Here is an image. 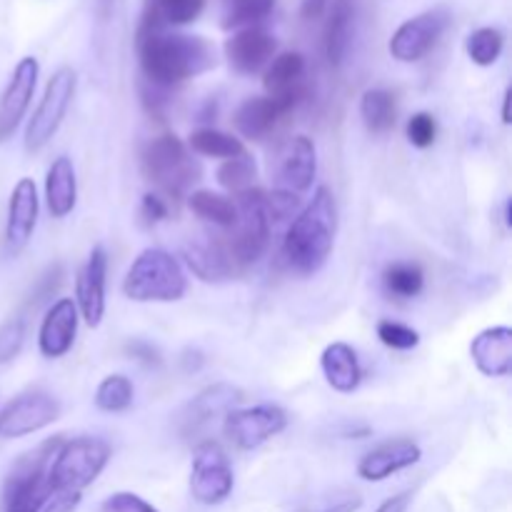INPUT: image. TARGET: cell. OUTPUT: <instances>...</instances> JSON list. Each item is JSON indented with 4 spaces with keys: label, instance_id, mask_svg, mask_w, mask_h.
Listing matches in <instances>:
<instances>
[{
    "label": "cell",
    "instance_id": "obj_1",
    "mask_svg": "<svg viewBox=\"0 0 512 512\" xmlns=\"http://www.w3.org/2000/svg\"><path fill=\"white\" fill-rule=\"evenodd\" d=\"M138 55L150 85L173 88L215 65V50L200 35L138 30Z\"/></svg>",
    "mask_w": 512,
    "mask_h": 512
},
{
    "label": "cell",
    "instance_id": "obj_2",
    "mask_svg": "<svg viewBox=\"0 0 512 512\" xmlns=\"http://www.w3.org/2000/svg\"><path fill=\"white\" fill-rule=\"evenodd\" d=\"M335 225H338V210H335L333 193L328 188H318L308 208L290 223L285 233V263L300 275L318 273L333 253Z\"/></svg>",
    "mask_w": 512,
    "mask_h": 512
},
{
    "label": "cell",
    "instance_id": "obj_3",
    "mask_svg": "<svg viewBox=\"0 0 512 512\" xmlns=\"http://www.w3.org/2000/svg\"><path fill=\"white\" fill-rule=\"evenodd\" d=\"M60 445H63V438L55 435L15 460L5 478L3 512H40L45 508V503L53 498V490L48 485V468Z\"/></svg>",
    "mask_w": 512,
    "mask_h": 512
},
{
    "label": "cell",
    "instance_id": "obj_4",
    "mask_svg": "<svg viewBox=\"0 0 512 512\" xmlns=\"http://www.w3.org/2000/svg\"><path fill=\"white\" fill-rule=\"evenodd\" d=\"M188 290V278L170 253L148 248L133 260L123 280V293L135 303H175Z\"/></svg>",
    "mask_w": 512,
    "mask_h": 512
},
{
    "label": "cell",
    "instance_id": "obj_5",
    "mask_svg": "<svg viewBox=\"0 0 512 512\" xmlns=\"http://www.w3.org/2000/svg\"><path fill=\"white\" fill-rule=\"evenodd\" d=\"M110 460V445L100 438H73L50 460L48 485L55 493H83Z\"/></svg>",
    "mask_w": 512,
    "mask_h": 512
},
{
    "label": "cell",
    "instance_id": "obj_6",
    "mask_svg": "<svg viewBox=\"0 0 512 512\" xmlns=\"http://www.w3.org/2000/svg\"><path fill=\"white\" fill-rule=\"evenodd\" d=\"M140 165L145 178L160 185L168 195H183L200 180V165L190 158L178 135L168 133L150 140L140 155Z\"/></svg>",
    "mask_w": 512,
    "mask_h": 512
},
{
    "label": "cell",
    "instance_id": "obj_7",
    "mask_svg": "<svg viewBox=\"0 0 512 512\" xmlns=\"http://www.w3.org/2000/svg\"><path fill=\"white\" fill-rule=\"evenodd\" d=\"M75 85H78V78H75L73 68L55 70L53 78L48 80L43 98H40L38 108H35L28 128H25V150L28 153L43 150L50 143V138L58 133L60 123H63L65 113L75 98Z\"/></svg>",
    "mask_w": 512,
    "mask_h": 512
},
{
    "label": "cell",
    "instance_id": "obj_8",
    "mask_svg": "<svg viewBox=\"0 0 512 512\" xmlns=\"http://www.w3.org/2000/svg\"><path fill=\"white\" fill-rule=\"evenodd\" d=\"M233 468L228 455L215 443L195 448L193 470H190V493L200 505H220L233 493Z\"/></svg>",
    "mask_w": 512,
    "mask_h": 512
},
{
    "label": "cell",
    "instance_id": "obj_9",
    "mask_svg": "<svg viewBox=\"0 0 512 512\" xmlns=\"http://www.w3.org/2000/svg\"><path fill=\"white\" fill-rule=\"evenodd\" d=\"M288 428V415L278 405H255V408L225 413L223 433L235 448L255 450Z\"/></svg>",
    "mask_w": 512,
    "mask_h": 512
},
{
    "label": "cell",
    "instance_id": "obj_10",
    "mask_svg": "<svg viewBox=\"0 0 512 512\" xmlns=\"http://www.w3.org/2000/svg\"><path fill=\"white\" fill-rule=\"evenodd\" d=\"M60 403L43 390L18 395L0 410V438H25L58 420Z\"/></svg>",
    "mask_w": 512,
    "mask_h": 512
},
{
    "label": "cell",
    "instance_id": "obj_11",
    "mask_svg": "<svg viewBox=\"0 0 512 512\" xmlns=\"http://www.w3.org/2000/svg\"><path fill=\"white\" fill-rule=\"evenodd\" d=\"M450 13L445 8L425 10L415 18L405 20L390 38V55L400 63H415L425 58L438 45L440 35L448 30Z\"/></svg>",
    "mask_w": 512,
    "mask_h": 512
},
{
    "label": "cell",
    "instance_id": "obj_12",
    "mask_svg": "<svg viewBox=\"0 0 512 512\" xmlns=\"http://www.w3.org/2000/svg\"><path fill=\"white\" fill-rule=\"evenodd\" d=\"M38 73V60L30 58V55L15 65L8 88L0 95V143L8 140L20 125V120L25 118V110H28L35 85H38Z\"/></svg>",
    "mask_w": 512,
    "mask_h": 512
},
{
    "label": "cell",
    "instance_id": "obj_13",
    "mask_svg": "<svg viewBox=\"0 0 512 512\" xmlns=\"http://www.w3.org/2000/svg\"><path fill=\"white\" fill-rule=\"evenodd\" d=\"M275 48H278V40L258 25V28H243L233 33V38L225 43V58L235 73L253 75L273 60Z\"/></svg>",
    "mask_w": 512,
    "mask_h": 512
},
{
    "label": "cell",
    "instance_id": "obj_14",
    "mask_svg": "<svg viewBox=\"0 0 512 512\" xmlns=\"http://www.w3.org/2000/svg\"><path fill=\"white\" fill-rule=\"evenodd\" d=\"M78 333V305L70 298H60L45 313L38 333V348L45 358L58 360L70 353Z\"/></svg>",
    "mask_w": 512,
    "mask_h": 512
},
{
    "label": "cell",
    "instance_id": "obj_15",
    "mask_svg": "<svg viewBox=\"0 0 512 512\" xmlns=\"http://www.w3.org/2000/svg\"><path fill=\"white\" fill-rule=\"evenodd\" d=\"M38 223V188L33 178L18 180V185L10 193L8 220H5V248L10 253H18L33 235Z\"/></svg>",
    "mask_w": 512,
    "mask_h": 512
},
{
    "label": "cell",
    "instance_id": "obj_16",
    "mask_svg": "<svg viewBox=\"0 0 512 512\" xmlns=\"http://www.w3.org/2000/svg\"><path fill=\"white\" fill-rule=\"evenodd\" d=\"M303 75H305V58L300 53H280L265 70L263 85L268 90V98H273L285 113L295 108L303 100Z\"/></svg>",
    "mask_w": 512,
    "mask_h": 512
},
{
    "label": "cell",
    "instance_id": "obj_17",
    "mask_svg": "<svg viewBox=\"0 0 512 512\" xmlns=\"http://www.w3.org/2000/svg\"><path fill=\"white\" fill-rule=\"evenodd\" d=\"M423 458V450L413 440H390V443L378 445L375 450H370L363 460L358 463V475L368 483H380V480H388L390 475L400 473L405 468H413L415 463H420Z\"/></svg>",
    "mask_w": 512,
    "mask_h": 512
},
{
    "label": "cell",
    "instance_id": "obj_18",
    "mask_svg": "<svg viewBox=\"0 0 512 512\" xmlns=\"http://www.w3.org/2000/svg\"><path fill=\"white\" fill-rule=\"evenodd\" d=\"M105 278H108V255L103 248H93L88 263L78 275V310L90 328H98L105 315Z\"/></svg>",
    "mask_w": 512,
    "mask_h": 512
},
{
    "label": "cell",
    "instance_id": "obj_19",
    "mask_svg": "<svg viewBox=\"0 0 512 512\" xmlns=\"http://www.w3.org/2000/svg\"><path fill=\"white\" fill-rule=\"evenodd\" d=\"M470 355L483 375L505 378L512 373V330L508 325L483 330L470 343Z\"/></svg>",
    "mask_w": 512,
    "mask_h": 512
},
{
    "label": "cell",
    "instance_id": "obj_20",
    "mask_svg": "<svg viewBox=\"0 0 512 512\" xmlns=\"http://www.w3.org/2000/svg\"><path fill=\"white\" fill-rule=\"evenodd\" d=\"M315 170H318V158H315V145L308 135H298L290 140L288 150L280 160V178L290 185L295 193H305L313 188Z\"/></svg>",
    "mask_w": 512,
    "mask_h": 512
},
{
    "label": "cell",
    "instance_id": "obj_21",
    "mask_svg": "<svg viewBox=\"0 0 512 512\" xmlns=\"http://www.w3.org/2000/svg\"><path fill=\"white\" fill-rule=\"evenodd\" d=\"M45 200L53 218L60 220L73 213L75 200H78V180H75L73 163L65 155L50 163L48 175H45Z\"/></svg>",
    "mask_w": 512,
    "mask_h": 512
},
{
    "label": "cell",
    "instance_id": "obj_22",
    "mask_svg": "<svg viewBox=\"0 0 512 512\" xmlns=\"http://www.w3.org/2000/svg\"><path fill=\"white\" fill-rule=\"evenodd\" d=\"M355 28V0H333L325 25V55L333 68H340L348 58Z\"/></svg>",
    "mask_w": 512,
    "mask_h": 512
},
{
    "label": "cell",
    "instance_id": "obj_23",
    "mask_svg": "<svg viewBox=\"0 0 512 512\" xmlns=\"http://www.w3.org/2000/svg\"><path fill=\"white\" fill-rule=\"evenodd\" d=\"M320 368H323L325 380L338 393H353L360 385L363 370H360L358 355L348 343H333L323 350L320 358Z\"/></svg>",
    "mask_w": 512,
    "mask_h": 512
},
{
    "label": "cell",
    "instance_id": "obj_24",
    "mask_svg": "<svg viewBox=\"0 0 512 512\" xmlns=\"http://www.w3.org/2000/svg\"><path fill=\"white\" fill-rule=\"evenodd\" d=\"M285 113L273 98H248L238 110H235V128L243 138L248 140H263L270 130L275 128Z\"/></svg>",
    "mask_w": 512,
    "mask_h": 512
},
{
    "label": "cell",
    "instance_id": "obj_25",
    "mask_svg": "<svg viewBox=\"0 0 512 512\" xmlns=\"http://www.w3.org/2000/svg\"><path fill=\"white\" fill-rule=\"evenodd\" d=\"M208 0H145L140 30H165V25H188L198 20Z\"/></svg>",
    "mask_w": 512,
    "mask_h": 512
},
{
    "label": "cell",
    "instance_id": "obj_26",
    "mask_svg": "<svg viewBox=\"0 0 512 512\" xmlns=\"http://www.w3.org/2000/svg\"><path fill=\"white\" fill-rule=\"evenodd\" d=\"M240 400H243V393H240L238 388H233V385L220 383L213 385V388H205L203 393L188 405V413H185L183 418L185 430H198L200 425L208 423L215 415L230 413V408H233L235 403H240Z\"/></svg>",
    "mask_w": 512,
    "mask_h": 512
},
{
    "label": "cell",
    "instance_id": "obj_27",
    "mask_svg": "<svg viewBox=\"0 0 512 512\" xmlns=\"http://www.w3.org/2000/svg\"><path fill=\"white\" fill-rule=\"evenodd\" d=\"M185 263L190 265L200 280H223L235 273L233 263H230L228 253L223 250L220 240H210V243H195L185 248Z\"/></svg>",
    "mask_w": 512,
    "mask_h": 512
},
{
    "label": "cell",
    "instance_id": "obj_28",
    "mask_svg": "<svg viewBox=\"0 0 512 512\" xmlns=\"http://www.w3.org/2000/svg\"><path fill=\"white\" fill-rule=\"evenodd\" d=\"M188 208L200 220L218 225L223 230H230L238 223V208H235L233 200L220 193H213V190H193L188 195Z\"/></svg>",
    "mask_w": 512,
    "mask_h": 512
},
{
    "label": "cell",
    "instance_id": "obj_29",
    "mask_svg": "<svg viewBox=\"0 0 512 512\" xmlns=\"http://www.w3.org/2000/svg\"><path fill=\"white\" fill-rule=\"evenodd\" d=\"M360 118H363L365 128L370 133H388L393 130L395 118H398V108H395V95L390 90L373 88L365 90L363 100H360Z\"/></svg>",
    "mask_w": 512,
    "mask_h": 512
},
{
    "label": "cell",
    "instance_id": "obj_30",
    "mask_svg": "<svg viewBox=\"0 0 512 512\" xmlns=\"http://www.w3.org/2000/svg\"><path fill=\"white\" fill-rule=\"evenodd\" d=\"M275 8V0H223V30L258 28Z\"/></svg>",
    "mask_w": 512,
    "mask_h": 512
},
{
    "label": "cell",
    "instance_id": "obj_31",
    "mask_svg": "<svg viewBox=\"0 0 512 512\" xmlns=\"http://www.w3.org/2000/svg\"><path fill=\"white\" fill-rule=\"evenodd\" d=\"M190 148H193L198 155H205V158H220V160H230V158H240V155H245L243 140L215 128L195 130V133L190 135Z\"/></svg>",
    "mask_w": 512,
    "mask_h": 512
},
{
    "label": "cell",
    "instance_id": "obj_32",
    "mask_svg": "<svg viewBox=\"0 0 512 512\" xmlns=\"http://www.w3.org/2000/svg\"><path fill=\"white\" fill-rule=\"evenodd\" d=\"M383 283L385 288H388V293L395 295V298H415V295H420V290H423L425 273L418 263L403 260V263H393L385 268Z\"/></svg>",
    "mask_w": 512,
    "mask_h": 512
},
{
    "label": "cell",
    "instance_id": "obj_33",
    "mask_svg": "<svg viewBox=\"0 0 512 512\" xmlns=\"http://www.w3.org/2000/svg\"><path fill=\"white\" fill-rule=\"evenodd\" d=\"M505 48V35L503 30L498 28H478L468 35V43H465V50H468L470 60L480 68H488V65L498 63V58L503 55Z\"/></svg>",
    "mask_w": 512,
    "mask_h": 512
},
{
    "label": "cell",
    "instance_id": "obj_34",
    "mask_svg": "<svg viewBox=\"0 0 512 512\" xmlns=\"http://www.w3.org/2000/svg\"><path fill=\"white\" fill-rule=\"evenodd\" d=\"M95 405L103 413H123L133 405V383L125 375H108L95 390Z\"/></svg>",
    "mask_w": 512,
    "mask_h": 512
},
{
    "label": "cell",
    "instance_id": "obj_35",
    "mask_svg": "<svg viewBox=\"0 0 512 512\" xmlns=\"http://www.w3.org/2000/svg\"><path fill=\"white\" fill-rule=\"evenodd\" d=\"M255 175H258V168H255L253 160L248 158V153L240 155V158L223 160V165L218 168V183L223 185L230 193H245L255 185Z\"/></svg>",
    "mask_w": 512,
    "mask_h": 512
},
{
    "label": "cell",
    "instance_id": "obj_36",
    "mask_svg": "<svg viewBox=\"0 0 512 512\" xmlns=\"http://www.w3.org/2000/svg\"><path fill=\"white\" fill-rule=\"evenodd\" d=\"M378 338L385 348L393 350H413L420 343L418 330L408 328L403 323H395V320H380L378 323Z\"/></svg>",
    "mask_w": 512,
    "mask_h": 512
},
{
    "label": "cell",
    "instance_id": "obj_37",
    "mask_svg": "<svg viewBox=\"0 0 512 512\" xmlns=\"http://www.w3.org/2000/svg\"><path fill=\"white\" fill-rule=\"evenodd\" d=\"M25 343V320L20 315L8 318L0 325V365L10 363Z\"/></svg>",
    "mask_w": 512,
    "mask_h": 512
},
{
    "label": "cell",
    "instance_id": "obj_38",
    "mask_svg": "<svg viewBox=\"0 0 512 512\" xmlns=\"http://www.w3.org/2000/svg\"><path fill=\"white\" fill-rule=\"evenodd\" d=\"M300 208V198L293 190H273L265 193V213H268L270 223H283V220L293 218Z\"/></svg>",
    "mask_w": 512,
    "mask_h": 512
},
{
    "label": "cell",
    "instance_id": "obj_39",
    "mask_svg": "<svg viewBox=\"0 0 512 512\" xmlns=\"http://www.w3.org/2000/svg\"><path fill=\"white\" fill-rule=\"evenodd\" d=\"M63 280H65L63 265H60V263L50 265V268L43 273V278L35 283L33 293H30V300H28L30 308H38V305H43L45 300L53 298V295L60 290V285H63Z\"/></svg>",
    "mask_w": 512,
    "mask_h": 512
},
{
    "label": "cell",
    "instance_id": "obj_40",
    "mask_svg": "<svg viewBox=\"0 0 512 512\" xmlns=\"http://www.w3.org/2000/svg\"><path fill=\"white\" fill-rule=\"evenodd\" d=\"M438 138V123L430 113H415L413 118L408 120V140L415 145V148L425 150L435 143Z\"/></svg>",
    "mask_w": 512,
    "mask_h": 512
},
{
    "label": "cell",
    "instance_id": "obj_41",
    "mask_svg": "<svg viewBox=\"0 0 512 512\" xmlns=\"http://www.w3.org/2000/svg\"><path fill=\"white\" fill-rule=\"evenodd\" d=\"M100 512H160L158 508L143 500L135 493H113L110 498L103 500Z\"/></svg>",
    "mask_w": 512,
    "mask_h": 512
},
{
    "label": "cell",
    "instance_id": "obj_42",
    "mask_svg": "<svg viewBox=\"0 0 512 512\" xmlns=\"http://www.w3.org/2000/svg\"><path fill=\"white\" fill-rule=\"evenodd\" d=\"M168 205H165V200L160 198V195L155 193H145L143 195V203H140V215L145 218V223L153 225V223H160V220L168 218Z\"/></svg>",
    "mask_w": 512,
    "mask_h": 512
},
{
    "label": "cell",
    "instance_id": "obj_43",
    "mask_svg": "<svg viewBox=\"0 0 512 512\" xmlns=\"http://www.w3.org/2000/svg\"><path fill=\"white\" fill-rule=\"evenodd\" d=\"M80 503V493H55L40 512H73Z\"/></svg>",
    "mask_w": 512,
    "mask_h": 512
},
{
    "label": "cell",
    "instance_id": "obj_44",
    "mask_svg": "<svg viewBox=\"0 0 512 512\" xmlns=\"http://www.w3.org/2000/svg\"><path fill=\"white\" fill-rule=\"evenodd\" d=\"M128 353L133 355V358H138L143 365H150V368H153V365L158 368V365H160L158 350H155L153 345L143 343V340H135V343H130Z\"/></svg>",
    "mask_w": 512,
    "mask_h": 512
},
{
    "label": "cell",
    "instance_id": "obj_45",
    "mask_svg": "<svg viewBox=\"0 0 512 512\" xmlns=\"http://www.w3.org/2000/svg\"><path fill=\"white\" fill-rule=\"evenodd\" d=\"M328 8H330V0H303V5H300V15H303L305 20H315L320 18Z\"/></svg>",
    "mask_w": 512,
    "mask_h": 512
},
{
    "label": "cell",
    "instance_id": "obj_46",
    "mask_svg": "<svg viewBox=\"0 0 512 512\" xmlns=\"http://www.w3.org/2000/svg\"><path fill=\"white\" fill-rule=\"evenodd\" d=\"M410 498H413L410 493H398V495H393V498L385 500V503L380 505V508L375 512H408Z\"/></svg>",
    "mask_w": 512,
    "mask_h": 512
},
{
    "label": "cell",
    "instance_id": "obj_47",
    "mask_svg": "<svg viewBox=\"0 0 512 512\" xmlns=\"http://www.w3.org/2000/svg\"><path fill=\"white\" fill-rule=\"evenodd\" d=\"M358 508H360V500L355 498V500H345V503L335 505V508H330V510H325V512H355Z\"/></svg>",
    "mask_w": 512,
    "mask_h": 512
},
{
    "label": "cell",
    "instance_id": "obj_48",
    "mask_svg": "<svg viewBox=\"0 0 512 512\" xmlns=\"http://www.w3.org/2000/svg\"><path fill=\"white\" fill-rule=\"evenodd\" d=\"M510 98H512V90L508 88L505 90V95H503V123L505 125H510Z\"/></svg>",
    "mask_w": 512,
    "mask_h": 512
}]
</instances>
